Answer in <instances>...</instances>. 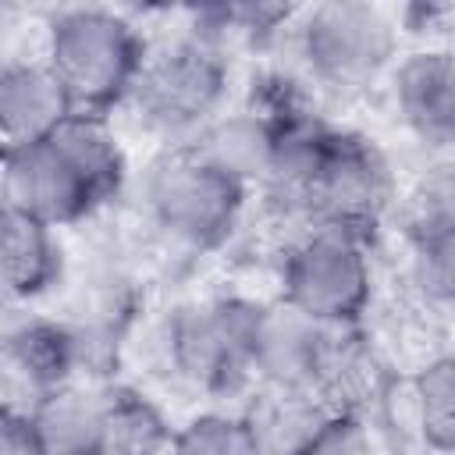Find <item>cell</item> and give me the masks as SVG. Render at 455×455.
I'll return each mask as SVG.
<instances>
[{
	"label": "cell",
	"instance_id": "6da1fadb",
	"mask_svg": "<svg viewBox=\"0 0 455 455\" xmlns=\"http://www.w3.org/2000/svg\"><path fill=\"white\" fill-rule=\"evenodd\" d=\"M46 64L71 92L75 110L100 114L135 92L146 50L124 18L110 11H68L53 21Z\"/></svg>",
	"mask_w": 455,
	"mask_h": 455
},
{
	"label": "cell",
	"instance_id": "7a4b0ae2",
	"mask_svg": "<svg viewBox=\"0 0 455 455\" xmlns=\"http://www.w3.org/2000/svg\"><path fill=\"white\" fill-rule=\"evenodd\" d=\"M242 196L245 181L217 167L196 146L164 156L146 185V199L160 228L199 249H210L231 235Z\"/></svg>",
	"mask_w": 455,
	"mask_h": 455
},
{
	"label": "cell",
	"instance_id": "3957f363",
	"mask_svg": "<svg viewBox=\"0 0 455 455\" xmlns=\"http://www.w3.org/2000/svg\"><path fill=\"white\" fill-rule=\"evenodd\" d=\"M284 302L313 316L316 323H352L370 302V263L359 235L323 228L291 249L281 270Z\"/></svg>",
	"mask_w": 455,
	"mask_h": 455
},
{
	"label": "cell",
	"instance_id": "277c9868",
	"mask_svg": "<svg viewBox=\"0 0 455 455\" xmlns=\"http://www.w3.org/2000/svg\"><path fill=\"white\" fill-rule=\"evenodd\" d=\"M4 196L7 206H18L53 228L75 224L110 199L57 132L4 149Z\"/></svg>",
	"mask_w": 455,
	"mask_h": 455
},
{
	"label": "cell",
	"instance_id": "5b68a950",
	"mask_svg": "<svg viewBox=\"0 0 455 455\" xmlns=\"http://www.w3.org/2000/svg\"><path fill=\"white\" fill-rule=\"evenodd\" d=\"M395 53V28L370 0H320L302 28L309 71L334 85L355 89L384 71Z\"/></svg>",
	"mask_w": 455,
	"mask_h": 455
},
{
	"label": "cell",
	"instance_id": "8992f818",
	"mask_svg": "<svg viewBox=\"0 0 455 455\" xmlns=\"http://www.w3.org/2000/svg\"><path fill=\"white\" fill-rule=\"evenodd\" d=\"M387 199H391V174L377 146L348 132H331L302 206L316 213L323 228H341L359 235V228L377 224Z\"/></svg>",
	"mask_w": 455,
	"mask_h": 455
},
{
	"label": "cell",
	"instance_id": "52a82bcc",
	"mask_svg": "<svg viewBox=\"0 0 455 455\" xmlns=\"http://www.w3.org/2000/svg\"><path fill=\"white\" fill-rule=\"evenodd\" d=\"M224 92V68L199 46H171L142 64L135 96L156 124L181 128L203 121Z\"/></svg>",
	"mask_w": 455,
	"mask_h": 455
},
{
	"label": "cell",
	"instance_id": "ba28073f",
	"mask_svg": "<svg viewBox=\"0 0 455 455\" xmlns=\"http://www.w3.org/2000/svg\"><path fill=\"white\" fill-rule=\"evenodd\" d=\"M327 323H316L302 309L281 302L274 309L256 306L252 316V338H249V359L252 370H259L277 387H306L323 373L327 345H323Z\"/></svg>",
	"mask_w": 455,
	"mask_h": 455
},
{
	"label": "cell",
	"instance_id": "9c48e42d",
	"mask_svg": "<svg viewBox=\"0 0 455 455\" xmlns=\"http://www.w3.org/2000/svg\"><path fill=\"white\" fill-rule=\"evenodd\" d=\"M75 114V100L50 64H7L0 75L4 149L46 139Z\"/></svg>",
	"mask_w": 455,
	"mask_h": 455
},
{
	"label": "cell",
	"instance_id": "30bf717a",
	"mask_svg": "<svg viewBox=\"0 0 455 455\" xmlns=\"http://www.w3.org/2000/svg\"><path fill=\"white\" fill-rule=\"evenodd\" d=\"M395 100L405 124L434 142L455 146V53H412L395 78Z\"/></svg>",
	"mask_w": 455,
	"mask_h": 455
},
{
	"label": "cell",
	"instance_id": "8fae6325",
	"mask_svg": "<svg viewBox=\"0 0 455 455\" xmlns=\"http://www.w3.org/2000/svg\"><path fill=\"white\" fill-rule=\"evenodd\" d=\"M60 274L53 224L4 203V284L11 299H32Z\"/></svg>",
	"mask_w": 455,
	"mask_h": 455
},
{
	"label": "cell",
	"instance_id": "7c38bea8",
	"mask_svg": "<svg viewBox=\"0 0 455 455\" xmlns=\"http://www.w3.org/2000/svg\"><path fill=\"white\" fill-rule=\"evenodd\" d=\"M4 359L43 398V395L64 387V380H68V373H71V366L78 359V338L60 323L25 320L7 334Z\"/></svg>",
	"mask_w": 455,
	"mask_h": 455
},
{
	"label": "cell",
	"instance_id": "4fadbf2b",
	"mask_svg": "<svg viewBox=\"0 0 455 455\" xmlns=\"http://www.w3.org/2000/svg\"><path fill=\"white\" fill-rule=\"evenodd\" d=\"M32 419L43 441V455L103 451V398L96 402L89 395L57 387L32 405Z\"/></svg>",
	"mask_w": 455,
	"mask_h": 455
},
{
	"label": "cell",
	"instance_id": "5bb4252c",
	"mask_svg": "<svg viewBox=\"0 0 455 455\" xmlns=\"http://www.w3.org/2000/svg\"><path fill=\"white\" fill-rule=\"evenodd\" d=\"M203 156H210L217 167L235 174L238 181L267 178L270 156H274V121H263L256 114H235L206 128V135L196 142Z\"/></svg>",
	"mask_w": 455,
	"mask_h": 455
},
{
	"label": "cell",
	"instance_id": "9a60e30c",
	"mask_svg": "<svg viewBox=\"0 0 455 455\" xmlns=\"http://www.w3.org/2000/svg\"><path fill=\"white\" fill-rule=\"evenodd\" d=\"M174 437L164 416L135 391H110L103 398V451H156Z\"/></svg>",
	"mask_w": 455,
	"mask_h": 455
},
{
	"label": "cell",
	"instance_id": "2e32d148",
	"mask_svg": "<svg viewBox=\"0 0 455 455\" xmlns=\"http://www.w3.org/2000/svg\"><path fill=\"white\" fill-rule=\"evenodd\" d=\"M416 387V416H419V437L430 448L455 451V355L434 359L419 377Z\"/></svg>",
	"mask_w": 455,
	"mask_h": 455
},
{
	"label": "cell",
	"instance_id": "e0dca14e",
	"mask_svg": "<svg viewBox=\"0 0 455 455\" xmlns=\"http://www.w3.org/2000/svg\"><path fill=\"white\" fill-rule=\"evenodd\" d=\"M171 448L178 451H210V455H245V451H259L252 423L249 419H235L224 412H203L196 416L188 427H181V434L171 441Z\"/></svg>",
	"mask_w": 455,
	"mask_h": 455
},
{
	"label": "cell",
	"instance_id": "ac0fdd59",
	"mask_svg": "<svg viewBox=\"0 0 455 455\" xmlns=\"http://www.w3.org/2000/svg\"><path fill=\"white\" fill-rule=\"evenodd\" d=\"M412 281L427 299L455 306V235H416Z\"/></svg>",
	"mask_w": 455,
	"mask_h": 455
},
{
	"label": "cell",
	"instance_id": "d6986e66",
	"mask_svg": "<svg viewBox=\"0 0 455 455\" xmlns=\"http://www.w3.org/2000/svg\"><path fill=\"white\" fill-rule=\"evenodd\" d=\"M416 235H455V167H437L416 192Z\"/></svg>",
	"mask_w": 455,
	"mask_h": 455
},
{
	"label": "cell",
	"instance_id": "ffe728a7",
	"mask_svg": "<svg viewBox=\"0 0 455 455\" xmlns=\"http://www.w3.org/2000/svg\"><path fill=\"white\" fill-rule=\"evenodd\" d=\"M295 7L299 0H206V11L220 25H231L242 32H267L281 25Z\"/></svg>",
	"mask_w": 455,
	"mask_h": 455
},
{
	"label": "cell",
	"instance_id": "44dd1931",
	"mask_svg": "<svg viewBox=\"0 0 455 455\" xmlns=\"http://www.w3.org/2000/svg\"><path fill=\"white\" fill-rule=\"evenodd\" d=\"M366 444L370 437L352 412H331V416H320L306 451H363Z\"/></svg>",
	"mask_w": 455,
	"mask_h": 455
},
{
	"label": "cell",
	"instance_id": "7402d4cb",
	"mask_svg": "<svg viewBox=\"0 0 455 455\" xmlns=\"http://www.w3.org/2000/svg\"><path fill=\"white\" fill-rule=\"evenodd\" d=\"M0 451L4 455H43V441H39L32 409L28 412L4 409V416H0Z\"/></svg>",
	"mask_w": 455,
	"mask_h": 455
},
{
	"label": "cell",
	"instance_id": "603a6c76",
	"mask_svg": "<svg viewBox=\"0 0 455 455\" xmlns=\"http://www.w3.org/2000/svg\"><path fill=\"white\" fill-rule=\"evenodd\" d=\"M412 25H437L455 18V0H405Z\"/></svg>",
	"mask_w": 455,
	"mask_h": 455
}]
</instances>
